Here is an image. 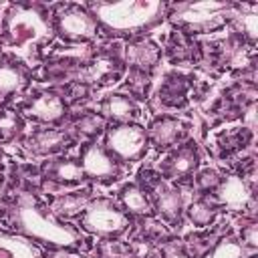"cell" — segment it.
Listing matches in <instances>:
<instances>
[{
	"label": "cell",
	"mask_w": 258,
	"mask_h": 258,
	"mask_svg": "<svg viewBox=\"0 0 258 258\" xmlns=\"http://www.w3.org/2000/svg\"><path fill=\"white\" fill-rule=\"evenodd\" d=\"M52 36V24L46 16L28 4H12L0 22V44L16 58L34 64L38 50Z\"/></svg>",
	"instance_id": "cell-1"
},
{
	"label": "cell",
	"mask_w": 258,
	"mask_h": 258,
	"mask_svg": "<svg viewBox=\"0 0 258 258\" xmlns=\"http://www.w3.org/2000/svg\"><path fill=\"white\" fill-rule=\"evenodd\" d=\"M91 14L107 32L133 36L159 24L165 14V6L157 0L97 2L91 6Z\"/></svg>",
	"instance_id": "cell-2"
},
{
	"label": "cell",
	"mask_w": 258,
	"mask_h": 258,
	"mask_svg": "<svg viewBox=\"0 0 258 258\" xmlns=\"http://www.w3.org/2000/svg\"><path fill=\"white\" fill-rule=\"evenodd\" d=\"M14 222L22 234L30 240L44 242L54 248H71L81 244V234L58 220L52 212H48L42 204H38L30 196H22L14 208Z\"/></svg>",
	"instance_id": "cell-3"
},
{
	"label": "cell",
	"mask_w": 258,
	"mask_h": 258,
	"mask_svg": "<svg viewBox=\"0 0 258 258\" xmlns=\"http://www.w3.org/2000/svg\"><path fill=\"white\" fill-rule=\"evenodd\" d=\"M234 12V6L228 2L204 0V2H183L173 6L169 18L183 30L189 32H208L220 28L226 18Z\"/></svg>",
	"instance_id": "cell-4"
},
{
	"label": "cell",
	"mask_w": 258,
	"mask_h": 258,
	"mask_svg": "<svg viewBox=\"0 0 258 258\" xmlns=\"http://www.w3.org/2000/svg\"><path fill=\"white\" fill-rule=\"evenodd\" d=\"M81 226L83 230L95 236L115 238V236H121L129 228V216L113 200L97 198L85 206L83 216H81Z\"/></svg>",
	"instance_id": "cell-5"
},
{
	"label": "cell",
	"mask_w": 258,
	"mask_h": 258,
	"mask_svg": "<svg viewBox=\"0 0 258 258\" xmlns=\"http://www.w3.org/2000/svg\"><path fill=\"white\" fill-rule=\"evenodd\" d=\"M147 133L135 123H119L105 135V149L121 161H137L147 151Z\"/></svg>",
	"instance_id": "cell-6"
},
{
	"label": "cell",
	"mask_w": 258,
	"mask_h": 258,
	"mask_svg": "<svg viewBox=\"0 0 258 258\" xmlns=\"http://www.w3.org/2000/svg\"><path fill=\"white\" fill-rule=\"evenodd\" d=\"M56 32L69 42H89L97 36V20L93 14L81 6H62L54 14Z\"/></svg>",
	"instance_id": "cell-7"
},
{
	"label": "cell",
	"mask_w": 258,
	"mask_h": 258,
	"mask_svg": "<svg viewBox=\"0 0 258 258\" xmlns=\"http://www.w3.org/2000/svg\"><path fill=\"white\" fill-rule=\"evenodd\" d=\"M79 165L87 177L97 181H113L119 175L117 159L103 145H97V143H89L83 147Z\"/></svg>",
	"instance_id": "cell-8"
},
{
	"label": "cell",
	"mask_w": 258,
	"mask_h": 258,
	"mask_svg": "<svg viewBox=\"0 0 258 258\" xmlns=\"http://www.w3.org/2000/svg\"><path fill=\"white\" fill-rule=\"evenodd\" d=\"M22 109H24V113L28 117H32L34 121H40V123H56L67 113L64 101L60 99V95H56L52 91H38V93H34L22 105Z\"/></svg>",
	"instance_id": "cell-9"
},
{
	"label": "cell",
	"mask_w": 258,
	"mask_h": 258,
	"mask_svg": "<svg viewBox=\"0 0 258 258\" xmlns=\"http://www.w3.org/2000/svg\"><path fill=\"white\" fill-rule=\"evenodd\" d=\"M151 206H155V210L159 212V216L171 224L179 222L181 210H183V198L181 191L171 185L167 179L157 177L151 183Z\"/></svg>",
	"instance_id": "cell-10"
},
{
	"label": "cell",
	"mask_w": 258,
	"mask_h": 258,
	"mask_svg": "<svg viewBox=\"0 0 258 258\" xmlns=\"http://www.w3.org/2000/svg\"><path fill=\"white\" fill-rule=\"evenodd\" d=\"M216 198H218V204L224 206L226 210H232V212H238V210H244L252 198L250 194V187L246 185V181L238 175H228L226 179H222L216 187Z\"/></svg>",
	"instance_id": "cell-11"
},
{
	"label": "cell",
	"mask_w": 258,
	"mask_h": 258,
	"mask_svg": "<svg viewBox=\"0 0 258 258\" xmlns=\"http://www.w3.org/2000/svg\"><path fill=\"white\" fill-rule=\"evenodd\" d=\"M145 133L147 141H151L155 147H171L185 135V125L175 117H157L151 121Z\"/></svg>",
	"instance_id": "cell-12"
},
{
	"label": "cell",
	"mask_w": 258,
	"mask_h": 258,
	"mask_svg": "<svg viewBox=\"0 0 258 258\" xmlns=\"http://www.w3.org/2000/svg\"><path fill=\"white\" fill-rule=\"evenodd\" d=\"M161 58V48L153 40H133L125 46V62L135 73L151 71Z\"/></svg>",
	"instance_id": "cell-13"
},
{
	"label": "cell",
	"mask_w": 258,
	"mask_h": 258,
	"mask_svg": "<svg viewBox=\"0 0 258 258\" xmlns=\"http://www.w3.org/2000/svg\"><path fill=\"white\" fill-rule=\"evenodd\" d=\"M200 163V153L194 145H181L165 157L163 173L167 177H187L196 171Z\"/></svg>",
	"instance_id": "cell-14"
},
{
	"label": "cell",
	"mask_w": 258,
	"mask_h": 258,
	"mask_svg": "<svg viewBox=\"0 0 258 258\" xmlns=\"http://www.w3.org/2000/svg\"><path fill=\"white\" fill-rule=\"evenodd\" d=\"M119 75V62L113 54L101 52L91 58L79 73V77L87 83H109Z\"/></svg>",
	"instance_id": "cell-15"
},
{
	"label": "cell",
	"mask_w": 258,
	"mask_h": 258,
	"mask_svg": "<svg viewBox=\"0 0 258 258\" xmlns=\"http://www.w3.org/2000/svg\"><path fill=\"white\" fill-rule=\"evenodd\" d=\"M67 143H69V135L64 131H58V129H40V131H34L26 139V147L34 155L58 153L60 149L67 147Z\"/></svg>",
	"instance_id": "cell-16"
},
{
	"label": "cell",
	"mask_w": 258,
	"mask_h": 258,
	"mask_svg": "<svg viewBox=\"0 0 258 258\" xmlns=\"http://www.w3.org/2000/svg\"><path fill=\"white\" fill-rule=\"evenodd\" d=\"M101 113L103 117L113 119L117 123H131L139 115V109L131 97L121 93H111L101 101Z\"/></svg>",
	"instance_id": "cell-17"
},
{
	"label": "cell",
	"mask_w": 258,
	"mask_h": 258,
	"mask_svg": "<svg viewBox=\"0 0 258 258\" xmlns=\"http://www.w3.org/2000/svg\"><path fill=\"white\" fill-rule=\"evenodd\" d=\"M0 258H42V254L28 238L0 230Z\"/></svg>",
	"instance_id": "cell-18"
},
{
	"label": "cell",
	"mask_w": 258,
	"mask_h": 258,
	"mask_svg": "<svg viewBox=\"0 0 258 258\" xmlns=\"http://www.w3.org/2000/svg\"><path fill=\"white\" fill-rule=\"evenodd\" d=\"M28 85V75L16 62H0V97L16 95Z\"/></svg>",
	"instance_id": "cell-19"
},
{
	"label": "cell",
	"mask_w": 258,
	"mask_h": 258,
	"mask_svg": "<svg viewBox=\"0 0 258 258\" xmlns=\"http://www.w3.org/2000/svg\"><path fill=\"white\" fill-rule=\"evenodd\" d=\"M119 200L125 208V212L135 214V216H147L151 212V200L145 194L143 187L135 185V183H127L121 187L119 191Z\"/></svg>",
	"instance_id": "cell-20"
},
{
	"label": "cell",
	"mask_w": 258,
	"mask_h": 258,
	"mask_svg": "<svg viewBox=\"0 0 258 258\" xmlns=\"http://www.w3.org/2000/svg\"><path fill=\"white\" fill-rule=\"evenodd\" d=\"M46 175L54 181H60V183H77L85 177L81 165L73 159H56V161H50L48 167H46Z\"/></svg>",
	"instance_id": "cell-21"
},
{
	"label": "cell",
	"mask_w": 258,
	"mask_h": 258,
	"mask_svg": "<svg viewBox=\"0 0 258 258\" xmlns=\"http://www.w3.org/2000/svg\"><path fill=\"white\" fill-rule=\"evenodd\" d=\"M216 212H218L216 206L212 202L204 200V198L194 200L187 206V216H189L191 224H196V226H208V224H212L214 218H216Z\"/></svg>",
	"instance_id": "cell-22"
},
{
	"label": "cell",
	"mask_w": 258,
	"mask_h": 258,
	"mask_svg": "<svg viewBox=\"0 0 258 258\" xmlns=\"http://www.w3.org/2000/svg\"><path fill=\"white\" fill-rule=\"evenodd\" d=\"M87 191H73V194H64L62 198H58L54 202V212L58 216H75L81 210H85L87 206Z\"/></svg>",
	"instance_id": "cell-23"
},
{
	"label": "cell",
	"mask_w": 258,
	"mask_h": 258,
	"mask_svg": "<svg viewBox=\"0 0 258 258\" xmlns=\"http://www.w3.org/2000/svg\"><path fill=\"white\" fill-rule=\"evenodd\" d=\"M22 129V119L16 111H0V141L14 139Z\"/></svg>",
	"instance_id": "cell-24"
},
{
	"label": "cell",
	"mask_w": 258,
	"mask_h": 258,
	"mask_svg": "<svg viewBox=\"0 0 258 258\" xmlns=\"http://www.w3.org/2000/svg\"><path fill=\"white\" fill-rule=\"evenodd\" d=\"M75 127H77V131H79L81 135H85V137H95V135H99V133L105 129V119H103L101 115H97V113H85V115H81V119L75 123Z\"/></svg>",
	"instance_id": "cell-25"
},
{
	"label": "cell",
	"mask_w": 258,
	"mask_h": 258,
	"mask_svg": "<svg viewBox=\"0 0 258 258\" xmlns=\"http://www.w3.org/2000/svg\"><path fill=\"white\" fill-rule=\"evenodd\" d=\"M244 254H246L244 246L240 242L228 238V240H222L220 244H216L208 258H244Z\"/></svg>",
	"instance_id": "cell-26"
},
{
	"label": "cell",
	"mask_w": 258,
	"mask_h": 258,
	"mask_svg": "<svg viewBox=\"0 0 258 258\" xmlns=\"http://www.w3.org/2000/svg\"><path fill=\"white\" fill-rule=\"evenodd\" d=\"M196 181H198L200 189L208 191V189H216V187H218L220 177H218V173H216L214 169H204V171H200V173H198Z\"/></svg>",
	"instance_id": "cell-27"
},
{
	"label": "cell",
	"mask_w": 258,
	"mask_h": 258,
	"mask_svg": "<svg viewBox=\"0 0 258 258\" xmlns=\"http://www.w3.org/2000/svg\"><path fill=\"white\" fill-rule=\"evenodd\" d=\"M242 18V30L246 32V36L250 38V40H254L256 38V14H244V16H240Z\"/></svg>",
	"instance_id": "cell-28"
},
{
	"label": "cell",
	"mask_w": 258,
	"mask_h": 258,
	"mask_svg": "<svg viewBox=\"0 0 258 258\" xmlns=\"http://www.w3.org/2000/svg\"><path fill=\"white\" fill-rule=\"evenodd\" d=\"M242 246L246 248H256V224L250 222L244 230H242Z\"/></svg>",
	"instance_id": "cell-29"
},
{
	"label": "cell",
	"mask_w": 258,
	"mask_h": 258,
	"mask_svg": "<svg viewBox=\"0 0 258 258\" xmlns=\"http://www.w3.org/2000/svg\"><path fill=\"white\" fill-rule=\"evenodd\" d=\"M169 258H187V256H185V254H181V252H173Z\"/></svg>",
	"instance_id": "cell-30"
},
{
	"label": "cell",
	"mask_w": 258,
	"mask_h": 258,
	"mask_svg": "<svg viewBox=\"0 0 258 258\" xmlns=\"http://www.w3.org/2000/svg\"><path fill=\"white\" fill-rule=\"evenodd\" d=\"M125 258H139V256H125Z\"/></svg>",
	"instance_id": "cell-31"
}]
</instances>
